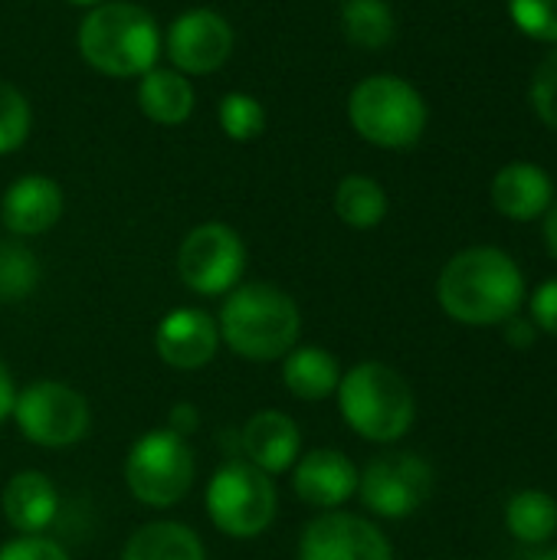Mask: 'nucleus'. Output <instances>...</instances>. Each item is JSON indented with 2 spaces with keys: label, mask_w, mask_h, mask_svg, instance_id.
Wrapping results in <instances>:
<instances>
[{
  "label": "nucleus",
  "mask_w": 557,
  "mask_h": 560,
  "mask_svg": "<svg viewBox=\"0 0 557 560\" xmlns=\"http://www.w3.org/2000/svg\"><path fill=\"white\" fill-rule=\"evenodd\" d=\"M437 299L453 322L473 328L502 325L519 315L525 302V279L509 253L496 246H473L443 266Z\"/></svg>",
  "instance_id": "nucleus-1"
},
{
  "label": "nucleus",
  "mask_w": 557,
  "mask_h": 560,
  "mask_svg": "<svg viewBox=\"0 0 557 560\" xmlns=\"http://www.w3.org/2000/svg\"><path fill=\"white\" fill-rule=\"evenodd\" d=\"M76 49L89 69L108 79H141L161 59V30L151 10L128 0H105L85 10Z\"/></svg>",
  "instance_id": "nucleus-2"
},
{
  "label": "nucleus",
  "mask_w": 557,
  "mask_h": 560,
  "mask_svg": "<svg viewBox=\"0 0 557 560\" xmlns=\"http://www.w3.org/2000/svg\"><path fill=\"white\" fill-rule=\"evenodd\" d=\"M299 305L269 282H250L227 292L220 308V338L250 361L286 358L299 341Z\"/></svg>",
  "instance_id": "nucleus-3"
},
{
  "label": "nucleus",
  "mask_w": 557,
  "mask_h": 560,
  "mask_svg": "<svg viewBox=\"0 0 557 560\" xmlns=\"http://www.w3.org/2000/svg\"><path fill=\"white\" fill-rule=\"evenodd\" d=\"M427 102L401 75L378 72L361 79L348 95V121L374 148L404 151L414 148L427 131Z\"/></svg>",
  "instance_id": "nucleus-4"
},
{
  "label": "nucleus",
  "mask_w": 557,
  "mask_h": 560,
  "mask_svg": "<svg viewBox=\"0 0 557 560\" xmlns=\"http://www.w3.org/2000/svg\"><path fill=\"white\" fill-rule=\"evenodd\" d=\"M338 404L348 427L371 443H394L407 436L417 417L410 384L394 368L378 361L358 364L341 377Z\"/></svg>",
  "instance_id": "nucleus-5"
},
{
  "label": "nucleus",
  "mask_w": 557,
  "mask_h": 560,
  "mask_svg": "<svg viewBox=\"0 0 557 560\" xmlns=\"http://www.w3.org/2000/svg\"><path fill=\"white\" fill-rule=\"evenodd\" d=\"M125 482L141 505H177L194 482V453L174 430H154L141 436L125 463Z\"/></svg>",
  "instance_id": "nucleus-6"
},
{
  "label": "nucleus",
  "mask_w": 557,
  "mask_h": 560,
  "mask_svg": "<svg viewBox=\"0 0 557 560\" xmlns=\"http://www.w3.org/2000/svg\"><path fill=\"white\" fill-rule=\"evenodd\" d=\"M210 522L230 538H256L276 518V489L253 463H227L207 486Z\"/></svg>",
  "instance_id": "nucleus-7"
},
{
  "label": "nucleus",
  "mask_w": 557,
  "mask_h": 560,
  "mask_svg": "<svg viewBox=\"0 0 557 560\" xmlns=\"http://www.w3.org/2000/svg\"><path fill=\"white\" fill-rule=\"evenodd\" d=\"M246 269L243 236L227 223H200L194 226L177 249L181 282L197 295H227L240 285Z\"/></svg>",
  "instance_id": "nucleus-8"
},
{
  "label": "nucleus",
  "mask_w": 557,
  "mask_h": 560,
  "mask_svg": "<svg viewBox=\"0 0 557 560\" xmlns=\"http://www.w3.org/2000/svg\"><path fill=\"white\" fill-rule=\"evenodd\" d=\"M13 420L36 446H72L89 433V404L66 384L39 381L16 394Z\"/></svg>",
  "instance_id": "nucleus-9"
},
{
  "label": "nucleus",
  "mask_w": 557,
  "mask_h": 560,
  "mask_svg": "<svg viewBox=\"0 0 557 560\" xmlns=\"http://www.w3.org/2000/svg\"><path fill=\"white\" fill-rule=\"evenodd\" d=\"M433 492V469L414 453H384L358 476L364 509L381 518H410Z\"/></svg>",
  "instance_id": "nucleus-10"
},
{
  "label": "nucleus",
  "mask_w": 557,
  "mask_h": 560,
  "mask_svg": "<svg viewBox=\"0 0 557 560\" xmlns=\"http://www.w3.org/2000/svg\"><path fill=\"white\" fill-rule=\"evenodd\" d=\"M236 33L230 20L220 10L210 7H190L177 13L161 39V49L171 59V69L190 75H210L227 66L233 56Z\"/></svg>",
  "instance_id": "nucleus-11"
},
{
  "label": "nucleus",
  "mask_w": 557,
  "mask_h": 560,
  "mask_svg": "<svg viewBox=\"0 0 557 560\" xmlns=\"http://www.w3.org/2000/svg\"><path fill=\"white\" fill-rule=\"evenodd\" d=\"M299 560H394L378 525L348 512H325L305 525Z\"/></svg>",
  "instance_id": "nucleus-12"
},
{
  "label": "nucleus",
  "mask_w": 557,
  "mask_h": 560,
  "mask_svg": "<svg viewBox=\"0 0 557 560\" xmlns=\"http://www.w3.org/2000/svg\"><path fill=\"white\" fill-rule=\"evenodd\" d=\"M62 187L46 174L16 177L0 200V220L13 236H43L62 217Z\"/></svg>",
  "instance_id": "nucleus-13"
},
{
  "label": "nucleus",
  "mask_w": 557,
  "mask_h": 560,
  "mask_svg": "<svg viewBox=\"0 0 557 560\" xmlns=\"http://www.w3.org/2000/svg\"><path fill=\"white\" fill-rule=\"evenodd\" d=\"M158 354L177 371H197L213 361L220 345L217 322L200 308H174L154 335Z\"/></svg>",
  "instance_id": "nucleus-14"
},
{
  "label": "nucleus",
  "mask_w": 557,
  "mask_h": 560,
  "mask_svg": "<svg viewBox=\"0 0 557 560\" xmlns=\"http://www.w3.org/2000/svg\"><path fill=\"white\" fill-rule=\"evenodd\" d=\"M292 486L305 505L332 512L358 492V469L338 450H315L299 459Z\"/></svg>",
  "instance_id": "nucleus-15"
},
{
  "label": "nucleus",
  "mask_w": 557,
  "mask_h": 560,
  "mask_svg": "<svg viewBox=\"0 0 557 560\" xmlns=\"http://www.w3.org/2000/svg\"><path fill=\"white\" fill-rule=\"evenodd\" d=\"M552 200H555V184L548 171H542L538 164L529 161L506 164L492 180V203L509 220L519 223L538 220L542 213H548Z\"/></svg>",
  "instance_id": "nucleus-16"
},
{
  "label": "nucleus",
  "mask_w": 557,
  "mask_h": 560,
  "mask_svg": "<svg viewBox=\"0 0 557 560\" xmlns=\"http://www.w3.org/2000/svg\"><path fill=\"white\" fill-rule=\"evenodd\" d=\"M138 108L148 121L154 125H164V128H177L184 125L194 108H197V92H194V82L171 69V66H154L148 69L141 79H138Z\"/></svg>",
  "instance_id": "nucleus-17"
},
{
  "label": "nucleus",
  "mask_w": 557,
  "mask_h": 560,
  "mask_svg": "<svg viewBox=\"0 0 557 560\" xmlns=\"http://www.w3.org/2000/svg\"><path fill=\"white\" fill-rule=\"evenodd\" d=\"M243 453L246 463L263 469L266 476L286 472L299 459V427L279 410H263L243 427Z\"/></svg>",
  "instance_id": "nucleus-18"
},
{
  "label": "nucleus",
  "mask_w": 557,
  "mask_h": 560,
  "mask_svg": "<svg viewBox=\"0 0 557 560\" xmlns=\"http://www.w3.org/2000/svg\"><path fill=\"white\" fill-rule=\"evenodd\" d=\"M56 489L49 482V476L36 472V469H26V472H16L3 495H0V505H3V518L20 532V535H39L53 525L56 518Z\"/></svg>",
  "instance_id": "nucleus-19"
},
{
  "label": "nucleus",
  "mask_w": 557,
  "mask_h": 560,
  "mask_svg": "<svg viewBox=\"0 0 557 560\" xmlns=\"http://www.w3.org/2000/svg\"><path fill=\"white\" fill-rule=\"evenodd\" d=\"M282 384L299 400H325L341 384V368L325 348H292L282 358Z\"/></svg>",
  "instance_id": "nucleus-20"
},
{
  "label": "nucleus",
  "mask_w": 557,
  "mask_h": 560,
  "mask_svg": "<svg viewBox=\"0 0 557 560\" xmlns=\"http://www.w3.org/2000/svg\"><path fill=\"white\" fill-rule=\"evenodd\" d=\"M121 560H207V555L197 532L187 525L151 522L128 538Z\"/></svg>",
  "instance_id": "nucleus-21"
},
{
  "label": "nucleus",
  "mask_w": 557,
  "mask_h": 560,
  "mask_svg": "<svg viewBox=\"0 0 557 560\" xmlns=\"http://www.w3.org/2000/svg\"><path fill=\"white\" fill-rule=\"evenodd\" d=\"M335 213L351 230H374L387 217V194L368 174H348L335 187Z\"/></svg>",
  "instance_id": "nucleus-22"
},
{
  "label": "nucleus",
  "mask_w": 557,
  "mask_h": 560,
  "mask_svg": "<svg viewBox=\"0 0 557 560\" xmlns=\"http://www.w3.org/2000/svg\"><path fill=\"white\" fill-rule=\"evenodd\" d=\"M341 33L351 46L378 52L391 46L397 20L387 0H345L341 3Z\"/></svg>",
  "instance_id": "nucleus-23"
},
{
  "label": "nucleus",
  "mask_w": 557,
  "mask_h": 560,
  "mask_svg": "<svg viewBox=\"0 0 557 560\" xmlns=\"http://www.w3.org/2000/svg\"><path fill=\"white\" fill-rule=\"evenodd\" d=\"M506 528L522 545H548L557 535V502L538 489L512 495L506 505Z\"/></svg>",
  "instance_id": "nucleus-24"
},
{
  "label": "nucleus",
  "mask_w": 557,
  "mask_h": 560,
  "mask_svg": "<svg viewBox=\"0 0 557 560\" xmlns=\"http://www.w3.org/2000/svg\"><path fill=\"white\" fill-rule=\"evenodd\" d=\"M220 128L230 141H256L266 131V108L250 92H227L217 105Z\"/></svg>",
  "instance_id": "nucleus-25"
},
{
  "label": "nucleus",
  "mask_w": 557,
  "mask_h": 560,
  "mask_svg": "<svg viewBox=\"0 0 557 560\" xmlns=\"http://www.w3.org/2000/svg\"><path fill=\"white\" fill-rule=\"evenodd\" d=\"M39 282L36 256L20 243H0V302H23Z\"/></svg>",
  "instance_id": "nucleus-26"
},
{
  "label": "nucleus",
  "mask_w": 557,
  "mask_h": 560,
  "mask_svg": "<svg viewBox=\"0 0 557 560\" xmlns=\"http://www.w3.org/2000/svg\"><path fill=\"white\" fill-rule=\"evenodd\" d=\"M33 131V105L30 98L7 79H0V158L13 154L26 144Z\"/></svg>",
  "instance_id": "nucleus-27"
},
{
  "label": "nucleus",
  "mask_w": 557,
  "mask_h": 560,
  "mask_svg": "<svg viewBox=\"0 0 557 560\" xmlns=\"http://www.w3.org/2000/svg\"><path fill=\"white\" fill-rule=\"evenodd\" d=\"M515 26L542 43H557V0H509Z\"/></svg>",
  "instance_id": "nucleus-28"
},
{
  "label": "nucleus",
  "mask_w": 557,
  "mask_h": 560,
  "mask_svg": "<svg viewBox=\"0 0 557 560\" xmlns=\"http://www.w3.org/2000/svg\"><path fill=\"white\" fill-rule=\"evenodd\" d=\"M532 105L538 112V118L557 131V49L545 56V62L535 72L532 82Z\"/></svg>",
  "instance_id": "nucleus-29"
},
{
  "label": "nucleus",
  "mask_w": 557,
  "mask_h": 560,
  "mask_svg": "<svg viewBox=\"0 0 557 560\" xmlns=\"http://www.w3.org/2000/svg\"><path fill=\"white\" fill-rule=\"evenodd\" d=\"M0 560H69V555L49 541V538H39V535H23L10 545L0 548Z\"/></svg>",
  "instance_id": "nucleus-30"
},
{
  "label": "nucleus",
  "mask_w": 557,
  "mask_h": 560,
  "mask_svg": "<svg viewBox=\"0 0 557 560\" xmlns=\"http://www.w3.org/2000/svg\"><path fill=\"white\" fill-rule=\"evenodd\" d=\"M532 322L535 328L548 331L557 338V279H548L532 295Z\"/></svg>",
  "instance_id": "nucleus-31"
},
{
  "label": "nucleus",
  "mask_w": 557,
  "mask_h": 560,
  "mask_svg": "<svg viewBox=\"0 0 557 560\" xmlns=\"http://www.w3.org/2000/svg\"><path fill=\"white\" fill-rule=\"evenodd\" d=\"M502 325H506V341H509L515 351H529V348L535 345V338H538V328H535V322H529V318L512 315V318L502 322Z\"/></svg>",
  "instance_id": "nucleus-32"
},
{
  "label": "nucleus",
  "mask_w": 557,
  "mask_h": 560,
  "mask_svg": "<svg viewBox=\"0 0 557 560\" xmlns=\"http://www.w3.org/2000/svg\"><path fill=\"white\" fill-rule=\"evenodd\" d=\"M197 410L194 407H187V404H181V407H174V413H171V427L167 430H174V433H194L197 430Z\"/></svg>",
  "instance_id": "nucleus-33"
},
{
  "label": "nucleus",
  "mask_w": 557,
  "mask_h": 560,
  "mask_svg": "<svg viewBox=\"0 0 557 560\" xmlns=\"http://www.w3.org/2000/svg\"><path fill=\"white\" fill-rule=\"evenodd\" d=\"M13 400H16V394H13V381H10V371L3 368V361H0V423H3V417L7 413H13Z\"/></svg>",
  "instance_id": "nucleus-34"
},
{
  "label": "nucleus",
  "mask_w": 557,
  "mask_h": 560,
  "mask_svg": "<svg viewBox=\"0 0 557 560\" xmlns=\"http://www.w3.org/2000/svg\"><path fill=\"white\" fill-rule=\"evenodd\" d=\"M545 240H548V249L557 259V203L548 207V217H545Z\"/></svg>",
  "instance_id": "nucleus-35"
},
{
  "label": "nucleus",
  "mask_w": 557,
  "mask_h": 560,
  "mask_svg": "<svg viewBox=\"0 0 557 560\" xmlns=\"http://www.w3.org/2000/svg\"><path fill=\"white\" fill-rule=\"evenodd\" d=\"M66 3H72V7H85V10H92V7H98V3H105V0H66Z\"/></svg>",
  "instance_id": "nucleus-36"
},
{
  "label": "nucleus",
  "mask_w": 557,
  "mask_h": 560,
  "mask_svg": "<svg viewBox=\"0 0 557 560\" xmlns=\"http://www.w3.org/2000/svg\"><path fill=\"white\" fill-rule=\"evenodd\" d=\"M529 560H557V551H542V555H532Z\"/></svg>",
  "instance_id": "nucleus-37"
},
{
  "label": "nucleus",
  "mask_w": 557,
  "mask_h": 560,
  "mask_svg": "<svg viewBox=\"0 0 557 560\" xmlns=\"http://www.w3.org/2000/svg\"><path fill=\"white\" fill-rule=\"evenodd\" d=\"M555 538H557V535H555Z\"/></svg>",
  "instance_id": "nucleus-38"
}]
</instances>
